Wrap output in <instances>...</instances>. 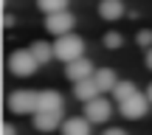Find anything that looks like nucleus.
Listing matches in <instances>:
<instances>
[{"label":"nucleus","mask_w":152,"mask_h":135,"mask_svg":"<svg viewBox=\"0 0 152 135\" xmlns=\"http://www.w3.org/2000/svg\"><path fill=\"white\" fill-rule=\"evenodd\" d=\"M54 56L59 62H73V59H82L85 56V39L79 37V34H62V37H56L54 42Z\"/></svg>","instance_id":"nucleus-1"},{"label":"nucleus","mask_w":152,"mask_h":135,"mask_svg":"<svg viewBox=\"0 0 152 135\" xmlns=\"http://www.w3.org/2000/svg\"><path fill=\"white\" fill-rule=\"evenodd\" d=\"M9 110L14 115H34L39 110V90H14V93H9Z\"/></svg>","instance_id":"nucleus-2"},{"label":"nucleus","mask_w":152,"mask_h":135,"mask_svg":"<svg viewBox=\"0 0 152 135\" xmlns=\"http://www.w3.org/2000/svg\"><path fill=\"white\" fill-rule=\"evenodd\" d=\"M37 68H39V62L34 59V54L28 48H20V51H14L9 56V70L14 76H34Z\"/></svg>","instance_id":"nucleus-3"},{"label":"nucleus","mask_w":152,"mask_h":135,"mask_svg":"<svg viewBox=\"0 0 152 135\" xmlns=\"http://www.w3.org/2000/svg\"><path fill=\"white\" fill-rule=\"evenodd\" d=\"M149 104H152V101H149L147 93H135V96H130L127 101L118 104V113L124 115L127 121H138V118H144V115H147Z\"/></svg>","instance_id":"nucleus-4"},{"label":"nucleus","mask_w":152,"mask_h":135,"mask_svg":"<svg viewBox=\"0 0 152 135\" xmlns=\"http://www.w3.org/2000/svg\"><path fill=\"white\" fill-rule=\"evenodd\" d=\"M76 26V17L71 11H56V14H45V28H48L54 37H62V34H71Z\"/></svg>","instance_id":"nucleus-5"},{"label":"nucleus","mask_w":152,"mask_h":135,"mask_svg":"<svg viewBox=\"0 0 152 135\" xmlns=\"http://www.w3.org/2000/svg\"><path fill=\"white\" fill-rule=\"evenodd\" d=\"M82 115H85L90 124H104V121L113 115V104H110L107 99L99 96V99H93V101L85 104V113H82Z\"/></svg>","instance_id":"nucleus-6"},{"label":"nucleus","mask_w":152,"mask_h":135,"mask_svg":"<svg viewBox=\"0 0 152 135\" xmlns=\"http://www.w3.org/2000/svg\"><path fill=\"white\" fill-rule=\"evenodd\" d=\"M93 73H96V68H93V62L85 59V56L65 65V76L73 82V85H76V82H85V79H93Z\"/></svg>","instance_id":"nucleus-7"},{"label":"nucleus","mask_w":152,"mask_h":135,"mask_svg":"<svg viewBox=\"0 0 152 135\" xmlns=\"http://www.w3.org/2000/svg\"><path fill=\"white\" fill-rule=\"evenodd\" d=\"M62 124H65V118H62V113H34V127H37L39 132H54V130H62Z\"/></svg>","instance_id":"nucleus-8"},{"label":"nucleus","mask_w":152,"mask_h":135,"mask_svg":"<svg viewBox=\"0 0 152 135\" xmlns=\"http://www.w3.org/2000/svg\"><path fill=\"white\" fill-rule=\"evenodd\" d=\"M62 93L56 90H39V110L42 113H62ZM37 110V113H39Z\"/></svg>","instance_id":"nucleus-9"},{"label":"nucleus","mask_w":152,"mask_h":135,"mask_svg":"<svg viewBox=\"0 0 152 135\" xmlns=\"http://www.w3.org/2000/svg\"><path fill=\"white\" fill-rule=\"evenodd\" d=\"M93 82L99 85V90H102V93H113L115 85H118V76H115L113 68H99L96 73H93Z\"/></svg>","instance_id":"nucleus-10"},{"label":"nucleus","mask_w":152,"mask_h":135,"mask_svg":"<svg viewBox=\"0 0 152 135\" xmlns=\"http://www.w3.org/2000/svg\"><path fill=\"white\" fill-rule=\"evenodd\" d=\"M99 93H102V90H99V85H96L93 79H85V82H76V85H73V96L79 99L82 104L99 99Z\"/></svg>","instance_id":"nucleus-11"},{"label":"nucleus","mask_w":152,"mask_h":135,"mask_svg":"<svg viewBox=\"0 0 152 135\" xmlns=\"http://www.w3.org/2000/svg\"><path fill=\"white\" fill-rule=\"evenodd\" d=\"M99 17L102 20H118V17H124V0H102L99 3Z\"/></svg>","instance_id":"nucleus-12"},{"label":"nucleus","mask_w":152,"mask_h":135,"mask_svg":"<svg viewBox=\"0 0 152 135\" xmlns=\"http://www.w3.org/2000/svg\"><path fill=\"white\" fill-rule=\"evenodd\" d=\"M90 121L85 115H76V118H68L62 124V135H90Z\"/></svg>","instance_id":"nucleus-13"},{"label":"nucleus","mask_w":152,"mask_h":135,"mask_svg":"<svg viewBox=\"0 0 152 135\" xmlns=\"http://www.w3.org/2000/svg\"><path fill=\"white\" fill-rule=\"evenodd\" d=\"M28 51L34 54V59H37L39 65H48V62L54 59V45L45 42V39H37V42H31V45H28Z\"/></svg>","instance_id":"nucleus-14"},{"label":"nucleus","mask_w":152,"mask_h":135,"mask_svg":"<svg viewBox=\"0 0 152 135\" xmlns=\"http://www.w3.org/2000/svg\"><path fill=\"white\" fill-rule=\"evenodd\" d=\"M71 0H37V9L42 14H56V11H68Z\"/></svg>","instance_id":"nucleus-15"},{"label":"nucleus","mask_w":152,"mask_h":135,"mask_svg":"<svg viewBox=\"0 0 152 135\" xmlns=\"http://www.w3.org/2000/svg\"><path fill=\"white\" fill-rule=\"evenodd\" d=\"M138 93V87L132 85V82H118V85H115V90H113V101H127V99L130 96H135Z\"/></svg>","instance_id":"nucleus-16"},{"label":"nucleus","mask_w":152,"mask_h":135,"mask_svg":"<svg viewBox=\"0 0 152 135\" xmlns=\"http://www.w3.org/2000/svg\"><path fill=\"white\" fill-rule=\"evenodd\" d=\"M121 42H124V37H121L118 31H107L104 34V48L115 51V48H121Z\"/></svg>","instance_id":"nucleus-17"},{"label":"nucleus","mask_w":152,"mask_h":135,"mask_svg":"<svg viewBox=\"0 0 152 135\" xmlns=\"http://www.w3.org/2000/svg\"><path fill=\"white\" fill-rule=\"evenodd\" d=\"M135 42L141 45V48H152V31H149V28H144V31H138Z\"/></svg>","instance_id":"nucleus-18"},{"label":"nucleus","mask_w":152,"mask_h":135,"mask_svg":"<svg viewBox=\"0 0 152 135\" xmlns=\"http://www.w3.org/2000/svg\"><path fill=\"white\" fill-rule=\"evenodd\" d=\"M102 135H127V132L121 130V127H110V130H104Z\"/></svg>","instance_id":"nucleus-19"},{"label":"nucleus","mask_w":152,"mask_h":135,"mask_svg":"<svg viewBox=\"0 0 152 135\" xmlns=\"http://www.w3.org/2000/svg\"><path fill=\"white\" fill-rule=\"evenodd\" d=\"M3 135H17V127L14 124H6L3 127Z\"/></svg>","instance_id":"nucleus-20"},{"label":"nucleus","mask_w":152,"mask_h":135,"mask_svg":"<svg viewBox=\"0 0 152 135\" xmlns=\"http://www.w3.org/2000/svg\"><path fill=\"white\" fill-rule=\"evenodd\" d=\"M144 62H147V68L152 70V48H147V59H144Z\"/></svg>","instance_id":"nucleus-21"},{"label":"nucleus","mask_w":152,"mask_h":135,"mask_svg":"<svg viewBox=\"0 0 152 135\" xmlns=\"http://www.w3.org/2000/svg\"><path fill=\"white\" fill-rule=\"evenodd\" d=\"M147 96H149V101H152V82H149V87H147Z\"/></svg>","instance_id":"nucleus-22"}]
</instances>
